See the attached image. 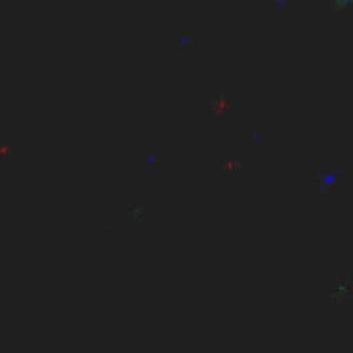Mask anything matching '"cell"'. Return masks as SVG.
Masks as SVG:
<instances>
[{"label": "cell", "instance_id": "6da1fadb", "mask_svg": "<svg viewBox=\"0 0 353 353\" xmlns=\"http://www.w3.org/2000/svg\"><path fill=\"white\" fill-rule=\"evenodd\" d=\"M347 292H350L347 281H336V284L328 290V295H331V298H342V295H347Z\"/></svg>", "mask_w": 353, "mask_h": 353}]
</instances>
